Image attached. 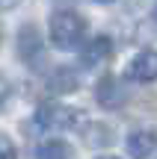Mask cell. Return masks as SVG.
<instances>
[{
  "label": "cell",
  "instance_id": "cell-2",
  "mask_svg": "<svg viewBox=\"0 0 157 159\" xmlns=\"http://www.w3.org/2000/svg\"><path fill=\"white\" fill-rule=\"evenodd\" d=\"M83 121H86L83 112H77V109H71V106H56V103L42 106L39 112H36V124L39 127H51V130H80Z\"/></svg>",
  "mask_w": 157,
  "mask_h": 159
},
{
  "label": "cell",
  "instance_id": "cell-4",
  "mask_svg": "<svg viewBox=\"0 0 157 159\" xmlns=\"http://www.w3.org/2000/svg\"><path fill=\"white\" fill-rule=\"evenodd\" d=\"M18 53H21V59L30 62V65H36L42 59V35H39V30H36L33 24H27V27L18 33Z\"/></svg>",
  "mask_w": 157,
  "mask_h": 159
},
{
  "label": "cell",
  "instance_id": "cell-11",
  "mask_svg": "<svg viewBox=\"0 0 157 159\" xmlns=\"http://www.w3.org/2000/svg\"><path fill=\"white\" fill-rule=\"evenodd\" d=\"M9 97H12V80L0 71V109L6 106V100H9Z\"/></svg>",
  "mask_w": 157,
  "mask_h": 159
},
{
  "label": "cell",
  "instance_id": "cell-9",
  "mask_svg": "<svg viewBox=\"0 0 157 159\" xmlns=\"http://www.w3.org/2000/svg\"><path fill=\"white\" fill-rule=\"evenodd\" d=\"M36 159H74V150H71V144L51 139V142H45L36 150Z\"/></svg>",
  "mask_w": 157,
  "mask_h": 159
},
{
  "label": "cell",
  "instance_id": "cell-5",
  "mask_svg": "<svg viewBox=\"0 0 157 159\" xmlns=\"http://www.w3.org/2000/svg\"><path fill=\"white\" fill-rule=\"evenodd\" d=\"M95 97H98V103L101 106H107V109H119L125 103V89H122V83H119L116 77H104L98 83V89H95Z\"/></svg>",
  "mask_w": 157,
  "mask_h": 159
},
{
  "label": "cell",
  "instance_id": "cell-3",
  "mask_svg": "<svg viewBox=\"0 0 157 159\" xmlns=\"http://www.w3.org/2000/svg\"><path fill=\"white\" fill-rule=\"evenodd\" d=\"M128 77L136 80V83H154L157 80V53L142 50L140 56H134L128 65Z\"/></svg>",
  "mask_w": 157,
  "mask_h": 159
},
{
  "label": "cell",
  "instance_id": "cell-6",
  "mask_svg": "<svg viewBox=\"0 0 157 159\" xmlns=\"http://www.w3.org/2000/svg\"><path fill=\"white\" fill-rule=\"evenodd\" d=\"M157 150V139H154V133H148V130H134L128 136V153L134 156V159H148Z\"/></svg>",
  "mask_w": 157,
  "mask_h": 159
},
{
  "label": "cell",
  "instance_id": "cell-10",
  "mask_svg": "<svg viewBox=\"0 0 157 159\" xmlns=\"http://www.w3.org/2000/svg\"><path fill=\"white\" fill-rule=\"evenodd\" d=\"M0 159H18L12 139H9V136H3V133H0Z\"/></svg>",
  "mask_w": 157,
  "mask_h": 159
},
{
  "label": "cell",
  "instance_id": "cell-14",
  "mask_svg": "<svg viewBox=\"0 0 157 159\" xmlns=\"http://www.w3.org/2000/svg\"><path fill=\"white\" fill-rule=\"evenodd\" d=\"M95 3H113V0H95Z\"/></svg>",
  "mask_w": 157,
  "mask_h": 159
},
{
  "label": "cell",
  "instance_id": "cell-8",
  "mask_svg": "<svg viewBox=\"0 0 157 159\" xmlns=\"http://www.w3.org/2000/svg\"><path fill=\"white\" fill-rule=\"evenodd\" d=\"M47 89L53 91V94H59V91H74L77 89V77H74V71L71 68H59V71H53L51 77H47Z\"/></svg>",
  "mask_w": 157,
  "mask_h": 159
},
{
  "label": "cell",
  "instance_id": "cell-1",
  "mask_svg": "<svg viewBox=\"0 0 157 159\" xmlns=\"http://www.w3.org/2000/svg\"><path fill=\"white\" fill-rule=\"evenodd\" d=\"M47 33H51V41L59 47V50H74V47L83 44V35H86V21H83L77 12L62 9V12H53V15H51Z\"/></svg>",
  "mask_w": 157,
  "mask_h": 159
},
{
  "label": "cell",
  "instance_id": "cell-13",
  "mask_svg": "<svg viewBox=\"0 0 157 159\" xmlns=\"http://www.w3.org/2000/svg\"><path fill=\"white\" fill-rule=\"evenodd\" d=\"M98 159H119V156H98Z\"/></svg>",
  "mask_w": 157,
  "mask_h": 159
},
{
  "label": "cell",
  "instance_id": "cell-12",
  "mask_svg": "<svg viewBox=\"0 0 157 159\" xmlns=\"http://www.w3.org/2000/svg\"><path fill=\"white\" fill-rule=\"evenodd\" d=\"M18 0H0V9H9V6H15Z\"/></svg>",
  "mask_w": 157,
  "mask_h": 159
},
{
  "label": "cell",
  "instance_id": "cell-7",
  "mask_svg": "<svg viewBox=\"0 0 157 159\" xmlns=\"http://www.w3.org/2000/svg\"><path fill=\"white\" fill-rule=\"evenodd\" d=\"M110 56H113V41L107 39V35L92 39L86 47H83V53H80L83 65H98V62H104V59H110Z\"/></svg>",
  "mask_w": 157,
  "mask_h": 159
}]
</instances>
